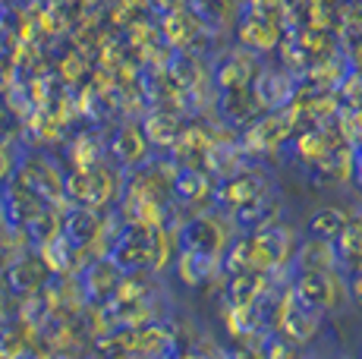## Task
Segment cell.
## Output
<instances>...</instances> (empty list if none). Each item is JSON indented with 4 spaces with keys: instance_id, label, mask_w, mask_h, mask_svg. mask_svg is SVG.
<instances>
[{
    "instance_id": "cell-1",
    "label": "cell",
    "mask_w": 362,
    "mask_h": 359,
    "mask_svg": "<svg viewBox=\"0 0 362 359\" xmlns=\"http://www.w3.org/2000/svg\"><path fill=\"white\" fill-rule=\"evenodd\" d=\"M10 170H13V158H10V151L0 145V180L10 177Z\"/></svg>"
}]
</instances>
